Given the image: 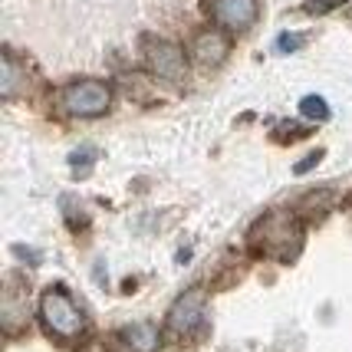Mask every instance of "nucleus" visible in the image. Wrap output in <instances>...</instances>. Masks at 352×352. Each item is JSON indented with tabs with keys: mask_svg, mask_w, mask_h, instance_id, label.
<instances>
[{
	"mask_svg": "<svg viewBox=\"0 0 352 352\" xmlns=\"http://www.w3.org/2000/svg\"><path fill=\"white\" fill-rule=\"evenodd\" d=\"M250 237H254V247H257L261 254L290 261V257H296V250L303 244V228H300V221L290 214H270L254 228Z\"/></svg>",
	"mask_w": 352,
	"mask_h": 352,
	"instance_id": "f257e3e1",
	"label": "nucleus"
},
{
	"mask_svg": "<svg viewBox=\"0 0 352 352\" xmlns=\"http://www.w3.org/2000/svg\"><path fill=\"white\" fill-rule=\"evenodd\" d=\"M40 320L56 339H76L86 329V316L82 309L73 303V296L63 287H50L40 296Z\"/></svg>",
	"mask_w": 352,
	"mask_h": 352,
	"instance_id": "f03ea898",
	"label": "nucleus"
},
{
	"mask_svg": "<svg viewBox=\"0 0 352 352\" xmlns=\"http://www.w3.org/2000/svg\"><path fill=\"white\" fill-rule=\"evenodd\" d=\"M63 109L69 116H79V119H92V116H102L112 102V92H109L106 82L99 79H79L73 86H66L60 96Z\"/></svg>",
	"mask_w": 352,
	"mask_h": 352,
	"instance_id": "7ed1b4c3",
	"label": "nucleus"
},
{
	"mask_svg": "<svg viewBox=\"0 0 352 352\" xmlns=\"http://www.w3.org/2000/svg\"><path fill=\"white\" fill-rule=\"evenodd\" d=\"M168 333L175 339H191L204 326V290L182 293L168 309Z\"/></svg>",
	"mask_w": 352,
	"mask_h": 352,
	"instance_id": "20e7f679",
	"label": "nucleus"
},
{
	"mask_svg": "<svg viewBox=\"0 0 352 352\" xmlns=\"http://www.w3.org/2000/svg\"><path fill=\"white\" fill-rule=\"evenodd\" d=\"M145 63L155 76L162 79H182L184 73V53L178 43H168V40H148L145 43Z\"/></svg>",
	"mask_w": 352,
	"mask_h": 352,
	"instance_id": "39448f33",
	"label": "nucleus"
},
{
	"mask_svg": "<svg viewBox=\"0 0 352 352\" xmlns=\"http://www.w3.org/2000/svg\"><path fill=\"white\" fill-rule=\"evenodd\" d=\"M211 14L224 30L241 33L257 20V0H211Z\"/></svg>",
	"mask_w": 352,
	"mask_h": 352,
	"instance_id": "423d86ee",
	"label": "nucleus"
},
{
	"mask_svg": "<svg viewBox=\"0 0 352 352\" xmlns=\"http://www.w3.org/2000/svg\"><path fill=\"white\" fill-rule=\"evenodd\" d=\"M228 36L217 30H204L195 36V46H191V53H195V60L201 63V66H217V63L228 60Z\"/></svg>",
	"mask_w": 352,
	"mask_h": 352,
	"instance_id": "0eeeda50",
	"label": "nucleus"
},
{
	"mask_svg": "<svg viewBox=\"0 0 352 352\" xmlns=\"http://www.w3.org/2000/svg\"><path fill=\"white\" fill-rule=\"evenodd\" d=\"M119 342L129 352H158L162 333H158L155 322H132V326H125L122 333H119Z\"/></svg>",
	"mask_w": 352,
	"mask_h": 352,
	"instance_id": "6e6552de",
	"label": "nucleus"
},
{
	"mask_svg": "<svg viewBox=\"0 0 352 352\" xmlns=\"http://www.w3.org/2000/svg\"><path fill=\"white\" fill-rule=\"evenodd\" d=\"M300 112L313 119V122H326L329 119V106H326V99L322 96H307L303 102H300Z\"/></svg>",
	"mask_w": 352,
	"mask_h": 352,
	"instance_id": "1a4fd4ad",
	"label": "nucleus"
},
{
	"mask_svg": "<svg viewBox=\"0 0 352 352\" xmlns=\"http://www.w3.org/2000/svg\"><path fill=\"white\" fill-rule=\"evenodd\" d=\"M92 162H96V148H79V152L69 155V165H73V171H76V175H86Z\"/></svg>",
	"mask_w": 352,
	"mask_h": 352,
	"instance_id": "9d476101",
	"label": "nucleus"
},
{
	"mask_svg": "<svg viewBox=\"0 0 352 352\" xmlns=\"http://www.w3.org/2000/svg\"><path fill=\"white\" fill-rule=\"evenodd\" d=\"M0 69H3V82H0V92H3V96H14V89H16V69H14V60H10V56H3Z\"/></svg>",
	"mask_w": 352,
	"mask_h": 352,
	"instance_id": "9b49d317",
	"label": "nucleus"
},
{
	"mask_svg": "<svg viewBox=\"0 0 352 352\" xmlns=\"http://www.w3.org/2000/svg\"><path fill=\"white\" fill-rule=\"evenodd\" d=\"M303 40H307L303 33H283V36L276 40V50H280V53H290V50H300V46H303Z\"/></svg>",
	"mask_w": 352,
	"mask_h": 352,
	"instance_id": "f8f14e48",
	"label": "nucleus"
},
{
	"mask_svg": "<svg viewBox=\"0 0 352 352\" xmlns=\"http://www.w3.org/2000/svg\"><path fill=\"white\" fill-rule=\"evenodd\" d=\"M342 3L346 0H307V10L309 14H329V10H336Z\"/></svg>",
	"mask_w": 352,
	"mask_h": 352,
	"instance_id": "ddd939ff",
	"label": "nucleus"
},
{
	"mask_svg": "<svg viewBox=\"0 0 352 352\" xmlns=\"http://www.w3.org/2000/svg\"><path fill=\"white\" fill-rule=\"evenodd\" d=\"M316 158H320V155H309V158H303V162L296 165V175H303V171L313 168V165H316Z\"/></svg>",
	"mask_w": 352,
	"mask_h": 352,
	"instance_id": "4468645a",
	"label": "nucleus"
}]
</instances>
